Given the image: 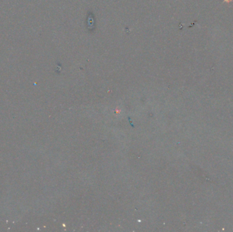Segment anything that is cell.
Wrapping results in <instances>:
<instances>
[{"label":"cell","instance_id":"6da1fadb","mask_svg":"<svg viewBox=\"0 0 233 232\" xmlns=\"http://www.w3.org/2000/svg\"><path fill=\"white\" fill-rule=\"evenodd\" d=\"M232 1V0H224V3H230Z\"/></svg>","mask_w":233,"mask_h":232}]
</instances>
